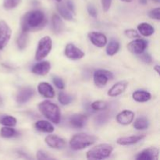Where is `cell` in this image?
<instances>
[{
  "instance_id": "6da1fadb",
  "label": "cell",
  "mask_w": 160,
  "mask_h": 160,
  "mask_svg": "<svg viewBox=\"0 0 160 160\" xmlns=\"http://www.w3.org/2000/svg\"><path fill=\"white\" fill-rule=\"evenodd\" d=\"M47 19L42 10H31L26 12L21 19L22 31H31L40 30L45 27Z\"/></svg>"
},
{
  "instance_id": "7a4b0ae2",
  "label": "cell",
  "mask_w": 160,
  "mask_h": 160,
  "mask_svg": "<svg viewBox=\"0 0 160 160\" xmlns=\"http://www.w3.org/2000/svg\"><path fill=\"white\" fill-rule=\"evenodd\" d=\"M38 109L42 115L52 123L58 124L61 120V112L59 106L55 103L45 100L39 103Z\"/></svg>"
},
{
  "instance_id": "3957f363",
  "label": "cell",
  "mask_w": 160,
  "mask_h": 160,
  "mask_svg": "<svg viewBox=\"0 0 160 160\" xmlns=\"http://www.w3.org/2000/svg\"><path fill=\"white\" fill-rule=\"evenodd\" d=\"M96 139V137L92 134L79 133L71 138L70 141V146L73 150L79 151L93 145Z\"/></svg>"
},
{
  "instance_id": "277c9868",
  "label": "cell",
  "mask_w": 160,
  "mask_h": 160,
  "mask_svg": "<svg viewBox=\"0 0 160 160\" xmlns=\"http://www.w3.org/2000/svg\"><path fill=\"white\" fill-rule=\"evenodd\" d=\"M113 151V147L109 144H100L91 148L86 153L88 159L101 160L110 156Z\"/></svg>"
},
{
  "instance_id": "5b68a950",
  "label": "cell",
  "mask_w": 160,
  "mask_h": 160,
  "mask_svg": "<svg viewBox=\"0 0 160 160\" xmlns=\"http://www.w3.org/2000/svg\"><path fill=\"white\" fill-rule=\"evenodd\" d=\"M52 47V41L49 36H45L38 42L35 53V59L41 61L50 53Z\"/></svg>"
},
{
  "instance_id": "8992f818",
  "label": "cell",
  "mask_w": 160,
  "mask_h": 160,
  "mask_svg": "<svg viewBox=\"0 0 160 160\" xmlns=\"http://www.w3.org/2000/svg\"><path fill=\"white\" fill-rule=\"evenodd\" d=\"M113 78L112 72L106 70H98L94 73V83L97 87L103 88L106 85L109 80H112Z\"/></svg>"
},
{
  "instance_id": "52a82bcc",
  "label": "cell",
  "mask_w": 160,
  "mask_h": 160,
  "mask_svg": "<svg viewBox=\"0 0 160 160\" xmlns=\"http://www.w3.org/2000/svg\"><path fill=\"white\" fill-rule=\"evenodd\" d=\"M12 35V30L5 20H0V50L7 45Z\"/></svg>"
},
{
  "instance_id": "ba28073f",
  "label": "cell",
  "mask_w": 160,
  "mask_h": 160,
  "mask_svg": "<svg viewBox=\"0 0 160 160\" xmlns=\"http://www.w3.org/2000/svg\"><path fill=\"white\" fill-rule=\"evenodd\" d=\"M147 46H148V42L146 40L138 38L128 44V49L133 54L140 55L144 52Z\"/></svg>"
},
{
  "instance_id": "9c48e42d",
  "label": "cell",
  "mask_w": 160,
  "mask_h": 160,
  "mask_svg": "<svg viewBox=\"0 0 160 160\" xmlns=\"http://www.w3.org/2000/svg\"><path fill=\"white\" fill-rule=\"evenodd\" d=\"M64 54L68 59L72 60H77V59H81L85 56V53L80 49L79 48L72 43H69L66 45Z\"/></svg>"
},
{
  "instance_id": "30bf717a",
  "label": "cell",
  "mask_w": 160,
  "mask_h": 160,
  "mask_svg": "<svg viewBox=\"0 0 160 160\" xmlns=\"http://www.w3.org/2000/svg\"><path fill=\"white\" fill-rule=\"evenodd\" d=\"M88 35L91 42L98 48H103L107 44V38L102 33L98 31H91Z\"/></svg>"
},
{
  "instance_id": "8fae6325",
  "label": "cell",
  "mask_w": 160,
  "mask_h": 160,
  "mask_svg": "<svg viewBox=\"0 0 160 160\" xmlns=\"http://www.w3.org/2000/svg\"><path fill=\"white\" fill-rule=\"evenodd\" d=\"M34 93H35V92H34V90L32 88H22L20 89L19 92H17V96H16V100H17V102L19 104H23V103L28 102L34 96Z\"/></svg>"
},
{
  "instance_id": "7c38bea8",
  "label": "cell",
  "mask_w": 160,
  "mask_h": 160,
  "mask_svg": "<svg viewBox=\"0 0 160 160\" xmlns=\"http://www.w3.org/2000/svg\"><path fill=\"white\" fill-rule=\"evenodd\" d=\"M45 142L48 146L55 149H62L66 146L65 140L56 134H49L45 137Z\"/></svg>"
},
{
  "instance_id": "4fadbf2b",
  "label": "cell",
  "mask_w": 160,
  "mask_h": 160,
  "mask_svg": "<svg viewBox=\"0 0 160 160\" xmlns=\"http://www.w3.org/2000/svg\"><path fill=\"white\" fill-rule=\"evenodd\" d=\"M159 151L157 148L150 147L144 149L136 156L138 160H155L159 158Z\"/></svg>"
},
{
  "instance_id": "5bb4252c",
  "label": "cell",
  "mask_w": 160,
  "mask_h": 160,
  "mask_svg": "<svg viewBox=\"0 0 160 160\" xmlns=\"http://www.w3.org/2000/svg\"><path fill=\"white\" fill-rule=\"evenodd\" d=\"M117 121L121 125H129L134 119V112L131 110L125 109L117 115Z\"/></svg>"
},
{
  "instance_id": "9a60e30c",
  "label": "cell",
  "mask_w": 160,
  "mask_h": 160,
  "mask_svg": "<svg viewBox=\"0 0 160 160\" xmlns=\"http://www.w3.org/2000/svg\"><path fill=\"white\" fill-rule=\"evenodd\" d=\"M87 120V116L84 115V114H74L70 117L69 123L72 128H76V129H81L85 126Z\"/></svg>"
},
{
  "instance_id": "2e32d148",
  "label": "cell",
  "mask_w": 160,
  "mask_h": 160,
  "mask_svg": "<svg viewBox=\"0 0 160 160\" xmlns=\"http://www.w3.org/2000/svg\"><path fill=\"white\" fill-rule=\"evenodd\" d=\"M51 70V64L48 61H42L33 66L32 72L37 75L44 76L46 75Z\"/></svg>"
},
{
  "instance_id": "e0dca14e",
  "label": "cell",
  "mask_w": 160,
  "mask_h": 160,
  "mask_svg": "<svg viewBox=\"0 0 160 160\" xmlns=\"http://www.w3.org/2000/svg\"><path fill=\"white\" fill-rule=\"evenodd\" d=\"M128 86V82L126 81H120L116 83L108 91V95L110 97H117L125 92Z\"/></svg>"
},
{
  "instance_id": "ac0fdd59",
  "label": "cell",
  "mask_w": 160,
  "mask_h": 160,
  "mask_svg": "<svg viewBox=\"0 0 160 160\" xmlns=\"http://www.w3.org/2000/svg\"><path fill=\"white\" fill-rule=\"evenodd\" d=\"M38 92L41 95L47 98H52L55 96V91L52 86L48 82H41L38 85Z\"/></svg>"
},
{
  "instance_id": "d6986e66",
  "label": "cell",
  "mask_w": 160,
  "mask_h": 160,
  "mask_svg": "<svg viewBox=\"0 0 160 160\" xmlns=\"http://www.w3.org/2000/svg\"><path fill=\"white\" fill-rule=\"evenodd\" d=\"M145 136L143 134H139V135H131L126 136V137H121L117 140V143L120 145H131L138 143L142 139L145 138Z\"/></svg>"
},
{
  "instance_id": "ffe728a7",
  "label": "cell",
  "mask_w": 160,
  "mask_h": 160,
  "mask_svg": "<svg viewBox=\"0 0 160 160\" xmlns=\"http://www.w3.org/2000/svg\"><path fill=\"white\" fill-rule=\"evenodd\" d=\"M52 31L56 34H59L63 31L64 23L62 19L57 14H53L52 17Z\"/></svg>"
},
{
  "instance_id": "44dd1931",
  "label": "cell",
  "mask_w": 160,
  "mask_h": 160,
  "mask_svg": "<svg viewBox=\"0 0 160 160\" xmlns=\"http://www.w3.org/2000/svg\"><path fill=\"white\" fill-rule=\"evenodd\" d=\"M132 98L138 102H145L151 99L152 95L147 91L137 90L132 94Z\"/></svg>"
},
{
  "instance_id": "7402d4cb",
  "label": "cell",
  "mask_w": 160,
  "mask_h": 160,
  "mask_svg": "<svg viewBox=\"0 0 160 160\" xmlns=\"http://www.w3.org/2000/svg\"><path fill=\"white\" fill-rule=\"evenodd\" d=\"M34 127L38 131L48 133V134L52 133L55 130L53 125L46 120H38L35 123Z\"/></svg>"
},
{
  "instance_id": "603a6c76",
  "label": "cell",
  "mask_w": 160,
  "mask_h": 160,
  "mask_svg": "<svg viewBox=\"0 0 160 160\" xmlns=\"http://www.w3.org/2000/svg\"><path fill=\"white\" fill-rule=\"evenodd\" d=\"M138 31L139 34L145 37H149L155 32V28L148 23H142L138 25Z\"/></svg>"
},
{
  "instance_id": "cb8c5ba5",
  "label": "cell",
  "mask_w": 160,
  "mask_h": 160,
  "mask_svg": "<svg viewBox=\"0 0 160 160\" xmlns=\"http://www.w3.org/2000/svg\"><path fill=\"white\" fill-rule=\"evenodd\" d=\"M120 49V43L116 39L112 38L108 43L106 47V54L109 56H112L118 52Z\"/></svg>"
},
{
  "instance_id": "d4e9b609",
  "label": "cell",
  "mask_w": 160,
  "mask_h": 160,
  "mask_svg": "<svg viewBox=\"0 0 160 160\" xmlns=\"http://www.w3.org/2000/svg\"><path fill=\"white\" fill-rule=\"evenodd\" d=\"M148 127H149V121L145 117H138V118L136 119L134 123V128L138 131L148 129Z\"/></svg>"
},
{
  "instance_id": "484cf974",
  "label": "cell",
  "mask_w": 160,
  "mask_h": 160,
  "mask_svg": "<svg viewBox=\"0 0 160 160\" xmlns=\"http://www.w3.org/2000/svg\"><path fill=\"white\" fill-rule=\"evenodd\" d=\"M28 31H22L21 33L19 35L18 38H17V47H18L19 49L23 50L25 48L27 47L28 43Z\"/></svg>"
},
{
  "instance_id": "4316f807",
  "label": "cell",
  "mask_w": 160,
  "mask_h": 160,
  "mask_svg": "<svg viewBox=\"0 0 160 160\" xmlns=\"http://www.w3.org/2000/svg\"><path fill=\"white\" fill-rule=\"evenodd\" d=\"M18 134V132L12 127H6L4 126L0 130V135L1 137L5 138H10L16 137Z\"/></svg>"
},
{
  "instance_id": "83f0119b",
  "label": "cell",
  "mask_w": 160,
  "mask_h": 160,
  "mask_svg": "<svg viewBox=\"0 0 160 160\" xmlns=\"http://www.w3.org/2000/svg\"><path fill=\"white\" fill-rule=\"evenodd\" d=\"M17 119L12 116H0V124L6 127H14L17 125Z\"/></svg>"
},
{
  "instance_id": "f1b7e54d",
  "label": "cell",
  "mask_w": 160,
  "mask_h": 160,
  "mask_svg": "<svg viewBox=\"0 0 160 160\" xmlns=\"http://www.w3.org/2000/svg\"><path fill=\"white\" fill-rule=\"evenodd\" d=\"M57 9L59 11V14L61 15V17H62L63 19L67 20H72L73 19V14L71 13L70 10L68 9V8L66 7L63 4H58L57 5Z\"/></svg>"
},
{
  "instance_id": "f546056e",
  "label": "cell",
  "mask_w": 160,
  "mask_h": 160,
  "mask_svg": "<svg viewBox=\"0 0 160 160\" xmlns=\"http://www.w3.org/2000/svg\"><path fill=\"white\" fill-rule=\"evenodd\" d=\"M110 118V115H109V112L106 111V112H102V113H100L99 115L97 116L95 118V124L98 125V126H102L104 123H106V122L109 120V119Z\"/></svg>"
},
{
  "instance_id": "4dcf8cb0",
  "label": "cell",
  "mask_w": 160,
  "mask_h": 160,
  "mask_svg": "<svg viewBox=\"0 0 160 160\" xmlns=\"http://www.w3.org/2000/svg\"><path fill=\"white\" fill-rule=\"evenodd\" d=\"M107 102L102 101V100H98V101H95L91 104V108L93 110L98 111V110H106L108 109Z\"/></svg>"
},
{
  "instance_id": "1f68e13d",
  "label": "cell",
  "mask_w": 160,
  "mask_h": 160,
  "mask_svg": "<svg viewBox=\"0 0 160 160\" xmlns=\"http://www.w3.org/2000/svg\"><path fill=\"white\" fill-rule=\"evenodd\" d=\"M58 100L62 106H67L73 101V97L71 95H68V94L61 92H59V95H58Z\"/></svg>"
},
{
  "instance_id": "d6a6232c",
  "label": "cell",
  "mask_w": 160,
  "mask_h": 160,
  "mask_svg": "<svg viewBox=\"0 0 160 160\" xmlns=\"http://www.w3.org/2000/svg\"><path fill=\"white\" fill-rule=\"evenodd\" d=\"M21 0H3V6L6 9H12L19 6Z\"/></svg>"
},
{
  "instance_id": "836d02e7",
  "label": "cell",
  "mask_w": 160,
  "mask_h": 160,
  "mask_svg": "<svg viewBox=\"0 0 160 160\" xmlns=\"http://www.w3.org/2000/svg\"><path fill=\"white\" fill-rule=\"evenodd\" d=\"M52 81L54 83L55 86H56L57 88L60 89V90H62V89L65 88V83L62 81V78H59L57 76H54L52 78Z\"/></svg>"
},
{
  "instance_id": "e575fe53",
  "label": "cell",
  "mask_w": 160,
  "mask_h": 160,
  "mask_svg": "<svg viewBox=\"0 0 160 160\" xmlns=\"http://www.w3.org/2000/svg\"><path fill=\"white\" fill-rule=\"evenodd\" d=\"M124 34L129 38H138L140 37V34L134 29H127L124 31Z\"/></svg>"
},
{
  "instance_id": "d590c367",
  "label": "cell",
  "mask_w": 160,
  "mask_h": 160,
  "mask_svg": "<svg viewBox=\"0 0 160 160\" xmlns=\"http://www.w3.org/2000/svg\"><path fill=\"white\" fill-rule=\"evenodd\" d=\"M148 16H149V17L151 19L159 20H160V8L157 7L152 9V10L148 12Z\"/></svg>"
},
{
  "instance_id": "8d00e7d4",
  "label": "cell",
  "mask_w": 160,
  "mask_h": 160,
  "mask_svg": "<svg viewBox=\"0 0 160 160\" xmlns=\"http://www.w3.org/2000/svg\"><path fill=\"white\" fill-rule=\"evenodd\" d=\"M36 158L39 160H43V159H53L52 157L49 156L48 153L42 151V150H38L37 152V155H36Z\"/></svg>"
},
{
  "instance_id": "74e56055",
  "label": "cell",
  "mask_w": 160,
  "mask_h": 160,
  "mask_svg": "<svg viewBox=\"0 0 160 160\" xmlns=\"http://www.w3.org/2000/svg\"><path fill=\"white\" fill-rule=\"evenodd\" d=\"M140 55V59H142V62H145L147 64H150L152 62V58L151 55L149 53H142Z\"/></svg>"
},
{
  "instance_id": "f35d334b",
  "label": "cell",
  "mask_w": 160,
  "mask_h": 160,
  "mask_svg": "<svg viewBox=\"0 0 160 160\" xmlns=\"http://www.w3.org/2000/svg\"><path fill=\"white\" fill-rule=\"evenodd\" d=\"M87 10H88V14L91 16V17H94V18H95V17H97V11H96V9L94 7V6H92V5L91 4L88 5Z\"/></svg>"
},
{
  "instance_id": "ab89813d",
  "label": "cell",
  "mask_w": 160,
  "mask_h": 160,
  "mask_svg": "<svg viewBox=\"0 0 160 160\" xmlns=\"http://www.w3.org/2000/svg\"><path fill=\"white\" fill-rule=\"evenodd\" d=\"M101 2L102 9L105 12H107L110 9L111 4H112V0H101Z\"/></svg>"
},
{
  "instance_id": "60d3db41",
  "label": "cell",
  "mask_w": 160,
  "mask_h": 160,
  "mask_svg": "<svg viewBox=\"0 0 160 160\" xmlns=\"http://www.w3.org/2000/svg\"><path fill=\"white\" fill-rule=\"evenodd\" d=\"M67 8H68V9L70 11V12H75V6L74 5H73V2L71 1V0H67Z\"/></svg>"
},
{
  "instance_id": "b9f144b4",
  "label": "cell",
  "mask_w": 160,
  "mask_h": 160,
  "mask_svg": "<svg viewBox=\"0 0 160 160\" xmlns=\"http://www.w3.org/2000/svg\"><path fill=\"white\" fill-rule=\"evenodd\" d=\"M159 68H160V67L159 65H156L154 67V70H155V71H156V73H157L158 74H159V73H160Z\"/></svg>"
},
{
  "instance_id": "7bdbcfd3",
  "label": "cell",
  "mask_w": 160,
  "mask_h": 160,
  "mask_svg": "<svg viewBox=\"0 0 160 160\" xmlns=\"http://www.w3.org/2000/svg\"><path fill=\"white\" fill-rule=\"evenodd\" d=\"M139 2H140V3H142V4L145 5V4H147V2H148V0H139Z\"/></svg>"
},
{
  "instance_id": "ee69618b",
  "label": "cell",
  "mask_w": 160,
  "mask_h": 160,
  "mask_svg": "<svg viewBox=\"0 0 160 160\" xmlns=\"http://www.w3.org/2000/svg\"><path fill=\"white\" fill-rule=\"evenodd\" d=\"M121 1L125 2H132L133 0H121Z\"/></svg>"
},
{
  "instance_id": "f6af8a7d",
  "label": "cell",
  "mask_w": 160,
  "mask_h": 160,
  "mask_svg": "<svg viewBox=\"0 0 160 160\" xmlns=\"http://www.w3.org/2000/svg\"><path fill=\"white\" fill-rule=\"evenodd\" d=\"M2 102H3V101H2V97L0 96V105H2Z\"/></svg>"
},
{
  "instance_id": "bcb514c9",
  "label": "cell",
  "mask_w": 160,
  "mask_h": 160,
  "mask_svg": "<svg viewBox=\"0 0 160 160\" xmlns=\"http://www.w3.org/2000/svg\"><path fill=\"white\" fill-rule=\"evenodd\" d=\"M152 1H154L155 2H157V3H159L160 0H152Z\"/></svg>"
},
{
  "instance_id": "7dc6e473",
  "label": "cell",
  "mask_w": 160,
  "mask_h": 160,
  "mask_svg": "<svg viewBox=\"0 0 160 160\" xmlns=\"http://www.w3.org/2000/svg\"><path fill=\"white\" fill-rule=\"evenodd\" d=\"M56 1H57V2H61V1H62V0H56Z\"/></svg>"
}]
</instances>
